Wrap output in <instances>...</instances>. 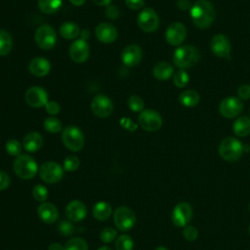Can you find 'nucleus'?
<instances>
[{
    "instance_id": "ddd939ff",
    "label": "nucleus",
    "mask_w": 250,
    "mask_h": 250,
    "mask_svg": "<svg viewBox=\"0 0 250 250\" xmlns=\"http://www.w3.org/2000/svg\"><path fill=\"white\" fill-rule=\"evenodd\" d=\"M172 223L177 228L186 227L192 218V208L188 202L178 203L172 211Z\"/></svg>"
},
{
    "instance_id": "412c9836",
    "label": "nucleus",
    "mask_w": 250,
    "mask_h": 250,
    "mask_svg": "<svg viewBox=\"0 0 250 250\" xmlns=\"http://www.w3.org/2000/svg\"><path fill=\"white\" fill-rule=\"evenodd\" d=\"M65 215L70 221L79 222L87 215L86 206L79 200H72L65 207Z\"/></svg>"
},
{
    "instance_id": "09e8293b",
    "label": "nucleus",
    "mask_w": 250,
    "mask_h": 250,
    "mask_svg": "<svg viewBox=\"0 0 250 250\" xmlns=\"http://www.w3.org/2000/svg\"><path fill=\"white\" fill-rule=\"evenodd\" d=\"M177 6L182 11H187L189 8H191V3L189 0H178Z\"/></svg>"
},
{
    "instance_id": "13d9d810",
    "label": "nucleus",
    "mask_w": 250,
    "mask_h": 250,
    "mask_svg": "<svg viewBox=\"0 0 250 250\" xmlns=\"http://www.w3.org/2000/svg\"><path fill=\"white\" fill-rule=\"evenodd\" d=\"M249 233H250V225H249Z\"/></svg>"
},
{
    "instance_id": "f257e3e1",
    "label": "nucleus",
    "mask_w": 250,
    "mask_h": 250,
    "mask_svg": "<svg viewBox=\"0 0 250 250\" xmlns=\"http://www.w3.org/2000/svg\"><path fill=\"white\" fill-rule=\"evenodd\" d=\"M216 10L208 0H197L191 5L190 18L193 24L199 29L208 28L214 21Z\"/></svg>"
},
{
    "instance_id": "de8ad7c7",
    "label": "nucleus",
    "mask_w": 250,
    "mask_h": 250,
    "mask_svg": "<svg viewBox=\"0 0 250 250\" xmlns=\"http://www.w3.org/2000/svg\"><path fill=\"white\" fill-rule=\"evenodd\" d=\"M59 230L63 235H69L72 232V226L67 222H62L59 228Z\"/></svg>"
},
{
    "instance_id": "2f4dec72",
    "label": "nucleus",
    "mask_w": 250,
    "mask_h": 250,
    "mask_svg": "<svg viewBox=\"0 0 250 250\" xmlns=\"http://www.w3.org/2000/svg\"><path fill=\"white\" fill-rule=\"evenodd\" d=\"M63 248V250H88V244L81 237H73L65 243Z\"/></svg>"
},
{
    "instance_id": "c85d7f7f",
    "label": "nucleus",
    "mask_w": 250,
    "mask_h": 250,
    "mask_svg": "<svg viewBox=\"0 0 250 250\" xmlns=\"http://www.w3.org/2000/svg\"><path fill=\"white\" fill-rule=\"evenodd\" d=\"M13 48V38L9 31L0 28V57L7 56Z\"/></svg>"
},
{
    "instance_id": "b1692460",
    "label": "nucleus",
    "mask_w": 250,
    "mask_h": 250,
    "mask_svg": "<svg viewBox=\"0 0 250 250\" xmlns=\"http://www.w3.org/2000/svg\"><path fill=\"white\" fill-rule=\"evenodd\" d=\"M174 68L171 63L167 62H160L156 63L152 69V74L157 80H167L172 77Z\"/></svg>"
},
{
    "instance_id": "9d476101",
    "label": "nucleus",
    "mask_w": 250,
    "mask_h": 250,
    "mask_svg": "<svg viewBox=\"0 0 250 250\" xmlns=\"http://www.w3.org/2000/svg\"><path fill=\"white\" fill-rule=\"evenodd\" d=\"M40 178L49 184L59 182L63 176V168L55 161H46L39 167Z\"/></svg>"
},
{
    "instance_id": "f704fd0d",
    "label": "nucleus",
    "mask_w": 250,
    "mask_h": 250,
    "mask_svg": "<svg viewBox=\"0 0 250 250\" xmlns=\"http://www.w3.org/2000/svg\"><path fill=\"white\" fill-rule=\"evenodd\" d=\"M127 105L132 111L141 112L144 110L145 102L140 96L133 95V96L129 97V99L127 100Z\"/></svg>"
},
{
    "instance_id": "cd10ccee",
    "label": "nucleus",
    "mask_w": 250,
    "mask_h": 250,
    "mask_svg": "<svg viewBox=\"0 0 250 250\" xmlns=\"http://www.w3.org/2000/svg\"><path fill=\"white\" fill-rule=\"evenodd\" d=\"M179 102L186 107H193L199 103V95L194 90H185L179 95Z\"/></svg>"
},
{
    "instance_id": "4be33fe9",
    "label": "nucleus",
    "mask_w": 250,
    "mask_h": 250,
    "mask_svg": "<svg viewBox=\"0 0 250 250\" xmlns=\"http://www.w3.org/2000/svg\"><path fill=\"white\" fill-rule=\"evenodd\" d=\"M37 214L41 221L46 224H53L59 218L57 207L50 202H43L37 208Z\"/></svg>"
},
{
    "instance_id": "6ab92c4d",
    "label": "nucleus",
    "mask_w": 250,
    "mask_h": 250,
    "mask_svg": "<svg viewBox=\"0 0 250 250\" xmlns=\"http://www.w3.org/2000/svg\"><path fill=\"white\" fill-rule=\"evenodd\" d=\"M95 35L100 42L110 44L116 40L118 32L113 24L109 22H101L96 26Z\"/></svg>"
},
{
    "instance_id": "603ef678",
    "label": "nucleus",
    "mask_w": 250,
    "mask_h": 250,
    "mask_svg": "<svg viewBox=\"0 0 250 250\" xmlns=\"http://www.w3.org/2000/svg\"><path fill=\"white\" fill-rule=\"evenodd\" d=\"M90 37V31L88 29H83L80 31V39L87 41V39Z\"/></svg>"
},
{
    "instance_id": "37998d69",
    "label": "nucleus",
    "mask_w": 250,
    "mask_h": 250,
    "mask_svg": "<svg viewBox=\"0 0 250 250\" xmlns=\"http://www.w3.org/2000/svg\"><path fill=\"white\" fill-rule=\"evenodd\" d=\"M120 125L126 129V130H129L131 132L135 131L137 128H138V125L135 124L130 118H127V117H123L120 119Z\"/></svg>"
},
{
    "instance_id": "ea45409f",
    "label": "nucleus",
    "mask_w": 250,
    "mask_h": 250,
    "mask_svg": "<svg viewBox=\"0 0 250 250\" xmlns=\"http://www.w3.org/2000/svg\"><path fill=\"white\" fill-rule=\"evenodd\" d=\"M183 235L188 241H193L198 236V230L195 227L190 226V225H187L186 227H184Z\"/></svg>"
},
{
    "instance_id": "2eb2a0df",
    "label": "nucleus",
    "mask_w": 250,
    "mask_h": 250,
    "mask_svg": "<svg viewBox=\"0 0 250 250\" xmlns=\"http://www.w3.org/2000/svg\"><path fill=\"white\" fill-rule=\"evenodd\" d=\"M68 55L71 61L76 63H82L86 62L90 55V48L87 41L80 38L73 41L69 46Z\"/></svg>"
},
{
    "instance_id": "6e6552de",
    "label": "nucleus",
    "mask_w": 250,
    "mask_h": 250,
    "mask_svg": "<svg viewBox=\"0 0 250 250\" xmlns=\"http://www.w3.org/2000/svg\"><path fill=\"white\" fill-rule=\"evenodd\" d=\"M113 221L118 229L126 231L131 229L136 224L135 213L126 206H120L113 213Z\"/></svg>"
},
{
    "instance_id": "72a5a7b5",
    "label": "nucleus",
    "mask_w": 250,
    "mask_h": 250,
    "mask_svg": "<svg viewBox=\"0 0 250 250\" xmlns=\"http://www.w3.org/2000/svg\"><path fill=\"white\" fill-rule=\"evenodd\" d=\"M189 81V76L185 69L178 70L173 74V83L178 88H185Z\"/></svg>"
},
{
    "instance_id": "49530a36",
    "label": "nucleus",
    "mask_w": 250,
    "mask_h": 250,
    "mask_svg": "<svg viewBox=\"0 0 250 250\" xmlns=\"http://www.w3.org/2000/svg\"><path fill=\"white\" fill-rule=\"evenodd\" d=\"M10 183L11 180L9 175L6 172L0 170V190L6 189L10 186Z\"/></svg>"
},
{
    "instance_id": "f03ea898",
    "label": "nucleus",
    "mask_w": 250,
    "mask_h": 250,
    "mask_svg": "<svg viewBox=\"0 0 250 250\" xmlns=\"http://www.w3.org/2000/svg\"><path fill=\"white\" fill-rule=\"evenodd\" d=\"M200 59L199 50L192 45H184L177 48L173 54V62L180 69L194 66Z\"/></svg>"
},
{
    "instance_id": "58836bf2",
    "label": "nucleus",
    "mask_w": 250,
    "mask_h": 250,
    "mask_svg": "<svg viewBox=\"0 0 250 250\" xmlns=\"http://www.w3.org/2000/svg\"><path fill=\"white\" fill-rule=\"evenodd\" d=\"M116 235H117L116 229L112 228H105L101 231L100 238L104 243H110L115 239Z\"/></svg>"
},
{
    "instance_id": "4d7b16f0",
    "label": "nucleus",
    "mask_w": 250,
    "mask_h": 250,
    "mask_svg": "<svg viewBox=\"0 0 250 250\" xmlns=\"http://www.w3.org/2000/svg\"><path fill=\"white\" fill-rule=\"evenodd\" d=\"M249 212H250V203H249Z\"/></svg>"
},
{
    "instance_id": "e433bc0d",
    "label": "nucleus",
    "mask_w": 250,
    "mask_h": 250,
    "mask_svg": "<svg viewBox=\"0 0 250 250\" xmlns=\"http://www.w3.org/2000/svg\"><path fill=\"white\" fill-rule=\"evenodd\" d=\"M80 165V160L75 155H68L63 160V170L67 172H73L78 169Z\"/></svg>"
},
{
    "instance_id": "6e6d98bb",
    "label": "nucleus",
    "mask_w": 250,
    "mask_h": 250,
    "mask_svg": "<svg viewBox=\"0 0 250 250\" xmlns=\"http://www.w3.org/2000/svg\"><path fill=\"white\" fill-rule=\"evenodd\" d=\"M155 250H168L166 247H164V246H159V247H157Z\"/></svg>"
},
{
    "instance_id": "9b49d317",
    "label": "nucleus",
    "mask_w": 250,
    "mask_h": 250,
    "mask_svg": "<svg viewBox=\"0 0 250 250\" xmlns=\"http://www.w3.org/2000/svg\"><path fill=\"white\" fill-rule=\"evenodd\" d=\"M90 106L92 112L100 118L108 117L113 111L112 101L107 96L103 94L95 96L91 102Z\"/></svg>"
},
{
    "instance_id": "a211bd4d",
    "label": "nucleus",
    "mask_w": 250,
    "mask_h": 250,
    "mask_svg": "<svg viewBox=\"0 0 250 250\" xmlns=\"http://www.w3.org/2000/svg\"><path fill=\"white\" fill-rule=\"evenodd\" d=\"M143 59V51L137 44L126 46L121 53V61L124 65L133 67L138 65Z\"/></svg>"
},
{
    "instance_id": "7c9ffc66",
    "label": "nucleus",
    "mask_w": 250,
    "mask_h": 250,
    "mask_svg": "<svg viewBox=\"0 0 250 250\" xmlns=\"http://www.w3.org/2000/svg\"><path fill=\"white\" fill-rule=\"evenodd\" d=\"M43 127L47 132L56 134V133H59L62 129V124L60 119H58L54 116H50L44 120Z\"/></svg>"
},
{
    "instance_id": "8fccbe9b",
    "label": "nucleus",
    "mask_w": 250,
    "mask_h": 250,
    "mask_svg": "<svg viewBox=\"0 0 250 250\" xmlns=\"http://www.w3.org/2000/svg\"><path fill=\"white\" fill-rule=\"evenodd\" d=\"M98 6H108L111 3V0H92Z\"/></svg>"
},
{
    "instance_id": "a18cd8bd",
    "label": "nucleus",
    "mask_w": 250,
    "mask_h": 250,
    "mask_svg": "<svg viewBox=\"0 0 250 250\" xmlns=\"http://www.w3.org/2000/svg\"><path fill=\"white\" fill-rule=\"evenodd\" d=\"M125 4L131 10H140L145 6V0H125Z\"/></svg>"
},
{
    "instance_id": "39448f33",
    "label": "nucleus",
    "mask_w": 250,
    "mask_h": 250,
    "mask_svg": "<svg viewBox=\"0 0 250 250\" xmlns=\"http://www.w3.org/2000/svg\"><path fill=\"white\" fill-rule=\"evenodd\" d=\"M57 32L50 24H42L38 26L34 33V40L36 45L45 51L51 50L57 43Z\"/></svg>"
},
{
    "instance_id": "864d4df0",
    "label": "nucleus",
    "mask_w": 250,
    "mask_h": 250,
    "mask_svg": "<svg viewBox=\"0 0 250 250\" xmlns=\"http://www.w3.org/2000/svg\"><path fill=\"white\" fill-rule=\"evenodd\" d=\"M85 1H86V0H69V2H70L72 5L77 6V7L82 6V5L85 3Z\"/></svg>"
},
{
    "instance_id": "1a4fd4ad",
    "label": "nucleus",
    "mask_w": 250,
    "mask_h": 250,
    "mask_svg": "<svg viewBox=\"0 0 250 250\" xmlns=\"http://www.w3.org/2000/svg\"><path fill=\"white\" fill-rule=\"evenodd\" d=\"M139 27L145 32H153L159 26V18L157 13L151 8H145L137 17Z\"/></svg>"
},
{
    "instance_id": "a878e982",
    "label": "nucleus",
    "mask_w": 250,
    "mask_h": 250,
    "mask_svg": "<svg viewBox=\"0 0 250 250\" xmlns=\"http://www.w3.org/2000/svg\"><path fill=\"white\" fill-rule=\"evenodd\" d=\"M232 131L238 137H246L250 134V118L240 116L232 124Z\"/></svg>"
},
{
    "instance_id": "5701e85b",
    "label": "nucleus",
    "mask_w": 250,
    "mask_h": 250,
    "mask_svg": "<svg viewBox=\"0 0 250 250\" xmlns=\"http://www.w3.org/2000/svg\"><path fill=\"white\" fill-rule=\"evenodd\" d=\"M43 138L38 132H29L22 140V146L28 152H35L41 148Z\"/></svg>"
},
{
    "instance_id": "3c124183",
    "label": "nucleus",
    "mask_w": 250,
    "mask_h": 250,
    "mask_svg": "<svg viewBox=\"0 0 250 250\" xmlns=\"http://www.w3.org/2000/svg\"><path fill=\"white\" fill-rule=\"evenodd\" d=\"M63 246L58 242H54L49 246V250H63Z\"/></svg>"
},
{
    "instance_id": "f8f14e48",
    "label": "nucleus",
    "mask_w": 250,
    "mask_h": 250,
    "mask_svg": "<svg viewBox=\"0 0 250 250\" xmlns=\"http://www.w3.org/2000/svg\"><path fill=\"white\" fill-rule=\"evenodd\" d=\"M243 109L242 101L235 97H227L219 104V112L226 118H234L238 116Z\"/></svg>"
},
{
    "instance_id": "bb28decb",
    "label": "nucleus",
    "mask_w": 250,
    "mask_h": 250,
    "mask_svg": "<svg viewBox=\"0 0 250 250\" xmlns=\"http://www.w3.org/2000/svg\"><path fill=\"white\" fill-rule=\"evenodd\" d=\"M112 213L111 206L105 201H99L93 207V216L99 221L107 220Z\"/></svg>"
},
{
    "instance_id": "f3484780",
    "label": "nucleus",
    "mask_w": 250,
    "mask_h": 250,
    "mask_svg": "<svg viewBox=\"0 0 250 250\" xmlns=\"http://www.w3.org/2000/svg\"><path fill=\"white\" fill-rule=\"evenodd\" d=\"M187 37V28L182 22L171 23L165 32V39L172 46L181 45Z\"/></svg>"
},
{
    "instance_id": "4c0bfd02",
    "label": "nucleus",
    "mask_w": 250,
    "mask_h": 250,
    "mask_svg": "<svg viewBox=\"0 0 250 250\" xmlns=\"http://www.w3.org/2000/svg\"><path fill=\"white\" fill-rule=\"evenodd\" d=\"M48 194L49 191L47 188L43 185H36L32 189L33 197L39 202H44L48 198Z\"/></svg>"
},
{
    "instance_id": "a19ab883",
    "label": "nucleus",
    "mask_w": 250,
    "mask_h": 250,
    "mask_svg": "<svg viewBox=\"0 0 250 250\" xmlns=\"http://www.w3.org/2000/svg\"><path fill=\"white\" fill-rule=\"evenodd\" d=\"M45 109L48 114L57 115L61 111V105L56 101H49L45 105Z\"/></svg>"
},
{
    "instance_id": "5fc2aeb1",
    "label": "nucleus",
    "mask_w": 250,
    "mask_h": 250,
    "mask_svg": "<svg viewBox=\"0 0 250 250\" xmlns=\"http://www.w3.org/2000/svg\"><path fill=\"white\" fill-rule=\"evenodd\" d=\"M98 250H111V249L109 247H107V246H102Z\"/></svg>"
},
{
    "instance_id": "dca6fc26",
    "label": "nucleus",
    "mask_w": 250,
    "mask_h": 250,
    "mask_svg": "<svg viewBox=\"0 0 250 250\" xmlns=\"http://www.w3.org/2000/svg\"><path fill=\"white\" fill-rule=\"evenodd\" d=\"M211 51L220 58L229 59L231 51V45L229 39L224 34H216L210 41Z\"/></svg>"
},
{
    "instance_id": "423d86ee",
    "label": "nucleus",
    "mask_w": 250,
    "mask_h": 250,
    "mask_svg": "<svg viewBox=\"0 0 250 250\" xmlns=\"http://www.w3.org/2000/svg\"><path fill=\"white\" fill-rule=\"evenodd\" d=\"M62 141L70 151H79L84 146V135L78 127L73 125H69L62 130Z\"/></svg>"
},
{
    "instance_id": "7ed1b4c3",
    "label": "nucleus",
    "mask_w": 250,
    "mask_h": 250,
    "mask_svg": "<svg viewBox=\"0 0 250 250\" xmlns=\"http://www.w3.org/2000/svg\"><path fill=\"white\" fill-rule=\"evenodd\" d=\"M218 151L224 160L235 162L242 156L244 148L239 140L233 137H227L220 143Z\"/></svg>"
},
{
    "instance_id": "79ce46f5",
    "label": "nucleus",
    "mask_w": 250,
    "mask_h": 250,
    "mask_svg": "<svg viewBox=\"0 0 250 250\" xmlns=\"http://www.w3.org/2000/svg\"><path fill=\"white\" fill-rule=\"evenodd\" d=\"M237 96H238V99H240L241 101L249 100L250 99V85L243 84V85L239 86V88L237 90Z\"/></svg>"
},
{
    "instance_id": "473e14b6",
    "label": "nucleus",
    "mask_w": 250,
    "mask_h": 250,
    "mask_svg": "<svg viewBox=\"0 0 250 250\" xmlns=\"http://www.w3.org/2000/svg\"><path fill=\"white\" fill-rule=\"evenodd\" d=\"M134 242L131 236L127 234H121L117 237L115 241V249L116 250H133Z\"/></svg>"
},
{
    "instance_id": "c756f323",
    "label": "nucleus",
    "mask_w": 250,
    "mask_h": 250,
    "mask_svg": "<svg viewBox=\"0 0 250 250\" xmlns=\"http://www.w3.org/2000/svg\"><path fill=\"white\" fill-rule=\"evenodd\" d=\"M62 5V0H38L39 10L47 15L57 13Z\"/></svg>"
},
{
    "instance_id": "c03bdc74",
    "label": "nucleus",
    "mask_w": 250,
    "mask_h": 250,
    "mask_svg": "<svg viewBox=\"0 0 250 250\" xmlns=\"http://www.w3.org/2000/svg\"><path fill=\"white\" fill-rule=\"evenodd\" d=\"M119 11L115 6L108 5L105 9V16L110 20H116L119 18Z\"/></svg>"
},
{
    "instance_id": "aec40b11",
    "label": "nucleus",
    "mask_w": 250,
    "mask_h": 250,
    "mask_svg": "<svg viewBox=\"0 0 250 250\" xmlns=\"http://www.w3.org/2000/svg\"><path fill=\"white\" fill-rule=\"evenodd\" d=\"M29 72L35 77H44L51 70L50 62L43 57L33 58L28 63Z\"/></svg>"
},
{
    "instance_id": "393cba45",
    "label": "nucleus",
    "mask_w": 250,
    "mask_h": 250,
    "mask_svg": "<svg viewBox=\"0 0 250 250\" xmlns=\"http://www.w3.org/2000/svg\"><path fill=\"white\" fill-rule=\"evenodd\" d=\"M80 31L78 24L72 21H65L59 28L60 35L66 40H73L77 38L80 35Z\"/></svg>"
},
{
    "instance_id": "4468645a",
    "label": "nucleus",
    "mask_w": 250,
    "mask_h": 250,
    "mask_svg": "<svg viewBox=\"0 0 250 250\" xmlns=\"http://www.w3.org/2000/svg\"><path fill=\"white\" fill-rule=\"evenodd\" d=\"M25 103L34 108H40L45 106L49 102L48 93L46 90L39 86H32L28 88L24 94Z\"/></svg>"
},
{
    "instance_id": "c9c22d12",
    "label": "nucleus",
    "mask_w": 250,
    "mask_h": 250,
    "mask_svg": "<svg viewBox=\"0 0 250 250\" xmlns=\"http://www.w3.org/2000/svg\"><path fill=\"white\" fill-rule=\"evenodd\" d=\"M5 149L7 153L12 156H19L20 154H21V145L16 139L9 140L5 145Z\"/></svg>"
},
{
    "instance_id": "0eeeda50",
    "label": "nucleus",
    "mask_w": 250,
    "mask_h": 250,
    "mask_svg": "<svg viewBox=\"0 0 250 250\" xmlns=\"http://www.w3.org/2000/svg\"><path fill=\"white\" fill-rule=\"evenodd\" d=\"M138 122L142 129L146 132H155L162 126V117L154 109H144L139 113Z\"/></svg>"
},
{
    "instance_id": "20e7f679",
    "label": "nucleus",
    "mask_w": 250,
    "mask_h": 250,
    "mask_svg": "<svg viewBox=\"0 0 250 250\" xmlns=\"http://www.w3.org/2000/svg\"><path fill=\"white\" fill-rule=\"evenodd\" d=\"M14 172L22 180L32 179L38 172L36 161L30 155L21 153L16 157L13 164Z\"/></svg>"
}]
</instances>
